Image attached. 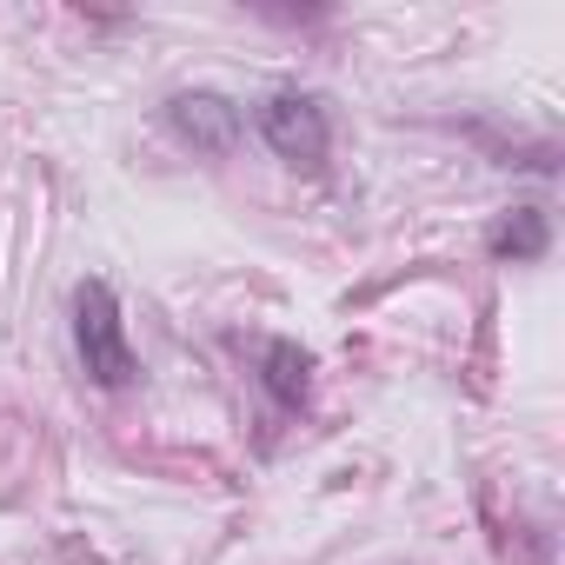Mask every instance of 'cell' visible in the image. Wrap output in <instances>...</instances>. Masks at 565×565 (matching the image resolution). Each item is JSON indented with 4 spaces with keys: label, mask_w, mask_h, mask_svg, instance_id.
<instances>
[{
    "label": "cell",
    "mask_w": 565,
    "mask_h": 565,
    "mask_svg": "<svg viewBox=\"0 0 565 565\" xmlns=\"http://www.w3.org/2000/svg\"><path fill=\"white\" fill-rule=\"evenodd\" d=\"M259 140L294 167H320L327 147H333V120H327V107L313 94H273L259 107Z\"/></svg>",
    "instance_id": "obj_2"
},
{
    "label": "cell",
    "mask_w": 565,
    "mask_h": 565,
    "mask_svg": "<svg viewBox=\"0 0 565 565\" xmlns=\"http://www.w3.org/2000/svg\"><path fill=\"white\" fill-rule=\"evenodd\" d=\"M307 373H313V360H307L294 340H273V347H266V393H273L279 406H300V399H307Z\"/></svg>",
    "instance_id": "obj_5"
},
{
    "label": "cell",
    "mask_w": 565,
    "mask_h": 565,
    "mask_svg": "<svg viewBox=\"0 0 565 565\" xmlns=\"http://www.w3.org/2000/svg\"><path fill=\"white\" fill-rule=\"evenodd\" d=\"M545 239H552V226H545V213L539 206H512L499 226H492V259H539L545 253Z\"/></svg>",
    "instance_id": "obj_4"
},
{
    "label": "cell",
    "mask_w": 565,
    "mask_h": 565,
    "mask_svg": "<svg viewBox=\"0 0 565 565\" xmlns=\"http://www.w3.org/2000/svg\"><path fill=\"white\" fill-rule=\"evenodd\" d=\"M167 120H173V134H180L186 147H200V153H226V147L239 140V107H233L226 94H213V87L173 94V100H167Z\"/></svg>",
    "instance_id": "obj_3"
},
{
    "label": "cell",
    "mask_w": 565,
    "mask_h": 565,
    "mask_svg": "<svg viewBox=\"0 0 565 565\" xmlns=\"http://www.w3.org/2000/svg\"><path fill=\"white\" fill-rule=\"evenodd\" d=\"M74 353H81L94 386H134V373H140V360L127 347L120 300H114L107 279H81L74 287Z\"/></svg>",
    "instance_id": "obj_1"
}]
</instances>
